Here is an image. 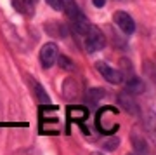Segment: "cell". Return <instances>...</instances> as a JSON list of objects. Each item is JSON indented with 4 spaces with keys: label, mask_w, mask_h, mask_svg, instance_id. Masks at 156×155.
Here are the masks:
<instances>
[{
    "label": "cell",
    "mask_w": 156,
    "mask_h": 155,
    "mask_svg": "<svg viewBox=\"0 0 156 155\" xmlns=\"http://www.w3.org/2000/svg\"><path fill=\"white\" fill-rule=\"evenodd\" d=\"M45 32L50 35V37H59V39H64L68 33L66 26L62 23H57V21H49L47 26H45Z\"/></svg>",
    "instance_id": "8"
},
{
    "label": "cell",
    "mask_w": 156,
    "mask_h": 155,
    "mask_svg": "<svg viewBox=\"0 0 156 155\" xmlns=\"http://www.w3.org/2000/svg\"><path fill=\"white\" fill-rule=\"evenodd\" d=\"M106 96V91L101 87H92L87 91V94H85V101H87V105L90 106H95L97 103H99L102 98Z\"/></svg>",
    "instance_id": "9"
},
{
    "label": "cell",
    "mask_w": 156,
    "mask_h": 155,
    "mask_svg": "<svg viewBox=\"0 0 156 155\" xmlns=\"http://www.w3.org/2000/svg\"><path fill=\"white\" fill-rule=\"evenodd\" d=\"M144 91H146V85L139 77H134L132 75V77L125 78V93L135 96V94H142Z\"/></svg>",
    "instance_id": "6"
},
{
    "label": "cell",
    "mask_w": 156,
    "mask_h": 155,
    "mask_svg": "<svg viewBox=\"0 0 156 155\" xmlns=\"http://www.w3.org/2000/svg\"><path fill=\"white\" fill-rule=\"evenodd\" d=\"M92 155H104V153H101V152H92Z\"/></svg>",
    "instance_id": "18"
},
{
    "label": "cell",
    "mask_w": 156,
    "mask_h": 155,
    "mask_svg": "<svg viewBox=\"0 0 156 155\" xmlns=\"http://www.w3.org/2000/svg\"><path fill=\"white\" fill-rule=\"evenodd\" d=\"M92 6L97 7V9H101V7L106 6V0H92Z\"/></svg>",
    "instance_id": "16"
},
{
    "label": "cell",
    "mask_w": 156,
    "mask_h": 155,
    "mask_svg": "<svg viewBox=\"0 0 156 155\" xmlns=\"http://www.w3.org/2000/svg\"><path fill=\"white\" fill-rule=\"evenodd\" d=\"M59 52H57V45L54 42H47V44L42 45L40 49V63L44 68H50L56 65V59Z\"/></svg>",
    "instance_id": "4"
},
{
    "label": "cell",
    "mask_w": 156,
    "mask_h": 155,
    "mask_svg": "<svg viewBox=\"0 0 156 155\" xmlns=\"http://www.w3.org/2000/svg\"><path fill=\"white\" fill-rule=\"evenodd\" d=\"M113 23L116 25L118 30H120L123 35H127V37L134 35V32H135V21H134V17L130 16L128 12L116 11L115 14H113Z\"/></svg>",
    "instance_id": "2"
},
{
    "label": "cell",
    "mask_w": 156,
    "mask_h": 155,
    "mask_svg": "<svg viewBox=\"0 0 156 155\" xmlns=\"http://www.w3.org/2000/svg\"><path fill=\"white\" fill-rule=\"evenodd\" d=\"M132 146H134L137 155H149V145H147L144 136L139 134L137 131L132 133Z\"/></svg>",
    "instance_id": "7"
},
{
    "label": "cell",
    "mask_w": 156,
    "mask_h": 155,
    "mask_svg": "<svg viewBox=\"0 0 156 155\" xmlns=\"http://www.w3.org/2000/svg\"><path fill=\"white\" fill-rule=\"evenodd\" d=\"M56 61H59V66H61L62 70H73V68H75V66H73V61L69 59V58H66V56L59 54Z\"/></svg>",
    "instance_id": "12"
},
{
    "label": "cell",
    "mask_w": 156,
    "mask_h": 155,
    "mask_svg": "<svg viewBox=\"0 0 156 155\" xmlns=\"http://www.w3.org/2000/svg\"><path fill=\"white\" fill-rule=\"evenodd\" d=\"M118 103H120V106H123L128 113H132V115H137V113L140 112L137 101L134 100V96L128 94V93H122V94H118Z\"/></svg>",
    "instance_id": "5"
},
{
    "label": "cell",
    "mask_w": 156,
    "mask_h": 155,
    "mask_svg": "<svg viewBox=\"0 0 156 155\" xmlns=\"http://www.w3.org/2000/svg\"><path fill=\"white\" fill-rule=\"evenodd\" d=\"M37 2H38V0H23V4L26 6V9H30V7H33L35 4H37Z\"/></svg>",
    "instance_id": "17"
},
{
    "label": "cell",
    "mask_w": 156,
    "mask_h": 155,
    "mask_svg": "<svg viewBox=\"0 0 156 155\" xmlns=\"http://www.w3.org/2000/svg\"><path fill=\"white\" fill-rule=\"evenodd\" d=\"M31 85H33V94H35V98H37L40 103H50L49 96H47V93H45V89L42 87L38 82H35L33 77H31Z\"/></svg>",
    "instance_id": "10"
},
{
    "label": "cell",
    "mask_w": 156,
    "mask_h": 155,
    "mask_svg": "<svg viewBox=\"0 0 156 155\" xmlns=\"http://www.w3.org/2000/svg\"><path fill=\"white\" fill-rule=\"evenodd\" d=\"M118 145H120V139H118L116 136H111L109 139H106V141L102 143V148H104V150H109V152H111V150H116Z\"/></svg>",
    "instance_id": "13"
},
{
    "label": "cell",
    "mask_w": 156,
    "mask_h": 155,
    "mask_svg": "<svg viewBox=\"0 0 156 155\" xmlns=\"http://www.w3.org/2000/svg\"><path fill=\"white\" fill-rule=\"evenodd\" d=\"M83 37H85V49H87V52H90V54H94L97 51H102L106 47V37H104V33H102L97 26H94V25H90L89 32H87Z\"/></svg>",
    "instance_id": "1"
},
{
    "label": "cell",
    "mask_w": 156,
    "mask_h": 155,
    "mask_svg": "<svg viewBox=\"0 0 156 155\" xmlns=\"http://www.w3.org/2000/svg\"><path fill=\"white\" fill-rule=\"evenodd\" d=\"M68 113H69V117H73V120H76V122H82L89 117V112L85 108H82V106H73V108L68 110Z\"/></svg>",
    "instance_id": "11"
},
{
    "label": "cell",
    "mask_w": 156,
    "mask_h": 155,
    "mask_svg": "<svg viewBox=\"0 0 156 155\" xmlns=\"http://www.w3.org/2000/svg\"><path fill=\"white\" fill-rule=\"evenodd\" d=\"M12 6H14V9H16L17 12H21V14L26 12V6L23 4V0H12Z\"/></svg>",
    "instance_id": "14"
},
{
    "label": "cell",
    "mask_w": 156,
    "mask_h": 155,
    "mask_svg": "<svg viewBox=\"0 0 156 155\" xmlns=\"http://www.w3.org/2000/svg\"><path fill=\"white\" fill-rule=\"evenodd\" d=\"M95 70L102 75V78H106L109 84L118 85V84L123 82V75L120 73V70H118V68L109 66V65L104 63V61H97V63H95Z\"/></svg>",
    "instance_id": "3"
},
{
    "label": "cell",
    "mask_w": 156,
    "mask_h": 155,
    "mask_svg": "<svg viewBox=\"0 0 156 155\" xmlns=\"http://www.w3.org/2000/svg\"><path fill=\"white\" fill-rule=\"evenodd\" d=\"M54 11H62V0H45Z\"/></svg>",
    "instance_id": "15"
}]
</instances>
